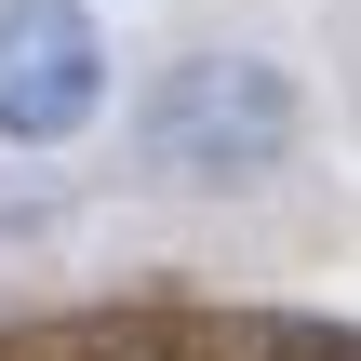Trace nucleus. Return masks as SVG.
I'll return each instance as SVG.
<instances>
[{"label": "nucleus", "mask_w": 361, "mask_h": 361, "mask_svg": "<svg viewBox=\"0 0 361 361\" xmlns=\"http://www.w3.org/2000/svg\"><path fill=\"white\" fill-rule=\"evenodd\" d=\"M107 121L94 0H0V147H80Z\"/></svg>", "instance_id": "f03ea898"}, {"label": "nucleus", "mask_w": 361, "mask_h": 361, "mask_svg": "<svg viewBox=\"0 0 361 361\" xmlns=\"http://www.w3.org/2000/svg\"><path fill=\"white\" fill-rule=\"evenodd\" d=\"M295 80L268 67V54H188V67H161L147 80V121H134V147H147V174H174V188H255V174H281L295 161Z\"/></svg>", "instance_id": "f257e3e1"}]
</instances>
